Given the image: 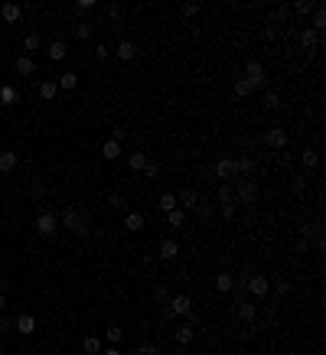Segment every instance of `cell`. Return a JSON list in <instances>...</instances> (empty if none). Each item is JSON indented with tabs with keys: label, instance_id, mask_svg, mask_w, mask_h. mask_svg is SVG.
<instances>
[{
	"label": "cell",
	"instance_id": "obj_53",
	"mask_svg": "<svg viewBox=\"0 0 326 355\" xmlns=\"http://www.w3.org/2000/svg\"><path fill=\"white\" fill-rule=\"evenodd\" d=\"M134 355H157V345H137Z\"/></svg>",
	"mask_w": 326,
	"mask_h": 355
},
{
	"label": "cell",
	"instance_id": "obj_20",
	"mask_svg": "<svg viewBox=\"0 0 326 355\" xmlns=\"http://www.w3.org/2000/svg\"><path fill=\"white\" fill-rule=\"evenodd\" d=\"M0 16H4V23H16L23 16V10H20V4H4L0 7Z\"/></svg>",
	"mask_w": 326,
	"mask_h": 355
},
{
	"label": "cell",
	"instance_id": "obj_40",
	"mask_svg": "<svg viewBox=\"0 0 326 355\" xmlns=\"http://www.w3.org/2000/svg\"><path fill=\"white\" fill-rule=\"evenodd\" d=\"M160 209L163 212H173L176 209V196H173V192H163V196H160Z\"/></svg>",
	"mask_w": 326,
	"mask_h": 355
},
{
	"label": "cell",
	"instance_id": "obj_2",
	"mask_svg": "<svg viewBox=\"0 0 326 355\" xmlns=\"http://www.w3.org/2000/svg\"><path fill=\"white\" fill-rule=\"evenodd\" d=\"M232 196H235V206H254V202L261 199V189H258V183L251 180V176H242L238 183H235V189H232Z\"/></svg>",
	"mask_w": 326,
	"mask_h": 355
},
{
	"label": "cell",
	"instance_id": "obj_34",
	"mask_svg": "<svg viewBox=\"0 0 326 355\" xmlns=\"http://www.w3.org/2000/svg\"><path fill=\"white\" fill-rule=\"evenodd\" d=\"M56 85H59V88H66V92H75V88H78V75H75V72H66Z\"/></svg>",
	"mask_w": 326,
	"mask_h": 355
},
{
	"label": "cell",
	"instance_id": "obj_21",
	"mask_svg": "<svg viewBox=\"0 0 326 355\" xmlns=\"http://www.w3.org/2000/svg\"><path fill=\"white\" fill-rule=\"evenodd\" d=\"M16 72H20L23 78H30L33 72H36V62H33L30 56H20V59H16Z\"/></svg>",
	"mask_w": 326,
	"mask_h": 355
},
{
	"label": "cell",
	"instance_id": "obj_38",
	"mask_svg": "<svg viewBox=\"0 0 326 355\" xmlns=\"http://www.w3.org/2000/svg\"><path fill=\"white\" fill-rule=\"evenodd\" d=\"M39 95H42L46 101H52V98L59 95V85H56V82H42V85H39Z\"/></svg>",
	"mask_w": 326,
	"mask_h": 355
},
{
	"label": "cell",
	"instance_id": "obj_56",
	"mask_svg": "<svg viewBox=\"0 0 326 355\" xmlns=\"http://www.w3.org/2000/svg\"><path fill=\"white\" fill-rule=\"evenodd\" d=\"M4 306H7V297H4V294H0V313H4Z\"/></svg>",
	"mask_w": 326,
	"mask_h": 355
},
{
	"label": "cell",
	"instance_id": "obj_22",
	"mask_svg": "<svg viewBox=\"0 0 326 355\" xmlns=\"http://www.w3.org/2000/svg\"><path fill=\"white\" fill-rule=\"evenodd\" d=\"M196 215H199V221H202V225H212V218H215V209L209 206V202H199V206H196Z\"/></svg>",
	"mask_w": 326,
	"mask_h": 355
},
{
	"label": "cell",
	"instance_id": "obj_9",
	"mask_svg": "<svg viewBox=\"0 0 326 355\" xmlns=\"http://www.w3.org/2000/svg\"><path fill=\"white\" fill-rule=\"evenodd\" d=\"M235 316H238L242 323H254V316H258V306H254L251 300H238V303H235Z\"/></svg>",
	"mask_w": 326,
	"mask_h": 355
},
{
	"label": "cell",
	"instance_id": "obj_37",
	"mask_svg": "<svg viewBox=\"0 0 326 355\" xmlns=\"http://www.w3.org/2000/svg\"><path fill=\"white\" fill-rule=\"evenodd\" d=\"M150 297H154V303H166V300H170V287H166V283H157Z\"/></svg>",
	"mask_w": 326,
	"mask_h": 355
},
{
	"label": "cell",
	"instance_id": "obj_44",
	"mask_svg": "<svg viewBox=\"0 0 326 355\" xmlns=\"http://www.w3.org/2000/svg\"><path fill=\"white\" fill-rule=\"evenodd\" d=\"M124 137H127V127H124V124H114V130H111V140H118V144H121Z\"/></svg>",
	"mask_w": 326,
	"mask_h": 355
},
{
	"label": "cell",
	"instance_id": "obj_13",
	"mask_svg": "<svg viewBox=\"0 0 326 355\" xmlns=\"http://www.w3.org/2000/svg\"><path fill=\"white\" fill-rule=\"evenodd\" d=\"M300 42H303V52H316V46L323 42L320 33H313V30H303L300 33Z\"/></svg>",
	"mask_w": 326,
	"mask_h": 355
},
{
	"label": "cell",
	"instance_id": "obj_1",
	"mask_svg": "<svg viewBox=\"0 0 326 355\" xmlns=\"http://www.w3.org/2000/svg\"><path fill=\"white\" fill-rule=\"evenodd\" d=\"M59 225L69 228V232L78 235V238H88V235H92V228H88V212L78 209V206H66L62 215H59Z\"/></svg>",
	"mask_w": 326,
	"mask_h": 355
},
{
	"label": "cell",
	"instance_id": "obj_35",
	"mask_svg": "<svg viewBox=\"0 0 326 355\" xmlns=\"http://www.w3.org/2000/svg\"><path fill=\"white\" fill-rule=\"evenodd\" d=\"M232 287H235V277H232V274H219V277H215V290H222V294H228Z\"/></svg>",
	"mask_w": 326,
	"mask_h": 355
},
{
	"label": "cell",
	"instance_id": "obj_4",
	"mask_svg": "<svg viewBox=\"0 0 326 355\" xmlns=\"http://www.w3.org/2000/svg\"><path fill=\"white\" fill-rule=\"evenodd\" d=\"M192 306H196V303H192L189 294H176V297L166 300V316H189Z\"/></svg>",
	"mask_w": 326,
	"mask_h": 355
},
{
	"label": "cell",
	"instance_id": "obj_36",
	"mask_svg": "<svg viewBox=\"0 0 326 355\" xmlns=\"http://www.w3.org/2000/svg\"><path fill=\"white\" fill-rule=\"evenodd\" d=\"M232 92H235V98H248L251 95V85L245 82V78H235V85H232Z\"/></svg>",
	"mask_w": 326,
	"mask_h": 355
},
{
	"label": "cell",
	"instance_id": "obj_6",
	"mask_svg": "<svg viewBox=\"0 0 326 355\" xmlns=\"http://www.w3.org/2000/svg\"><path fill=\"white\" fill-rule=\"evenodd\" d=\"M219 212H222L225 218H235V212H238V206H235V196H232V189H228V183L219 186Z\"/></svg>",
	"mask_w": 326,
	"mask_h": 355
},
{
	"label": "cell",
	"instance_id": "obj_18",
	"mask_svg": "<svg viewBox=\"0 0 326 355\" xmlns=\"http://www.w3.org/2000/svg\"><path fill=\"white\" fill-rule=\"evenodd\" d=\"M176 254H180V245H176V238H163V241H160V257H163V261H173Z\"/></svg>",
	"mask_w": 326,
	"mask_h": 355
},
{
	"label": "cell",
	"instance_id": "obj_24",
	"mask_svg": "<svg viewBox=\"0 0 326 355\" xmlns=\"http://www.w3.org/2000/svg\"><path fill=\"white\" fill-rule=\"evenodd\" d=\"M72 36H75V39H82V42H88V39H92V23L78 20V23L72 26Z\"/></svg>",
	"mask_w": 326,
	"mask_h": 355
},
{
	"label": "cell",
	"instance_id": "obj_5",
	"mask_svg": "<svg viewBox=\"0 0 326 355\" xmlns=\"http://www.w3.org/2000/svg\"><path fill=\"white\" fill-rule=\"evenodd\" d=\"M36 232L42 238H52V235L59 232V215H56V212H39V215H36Z\"/></svg>",
	"mask_w": 326,
	"mask_h": 355
},
{
	"label": "cell",
	"instance_id": "obj_19",
	"mask_svg": "<svg viewBox=\"0 0 326 355\" xmlns=\"http://www.w3.org/2000/svg\"><path fill=\"white\" fill-rule=\"evenodd\" d=\"M144 212H127V215H124V228H127V232H140V228H144Z\"/></svg>",
	"mask_w": 326,
	"mask_h": 355
},
{
	"label": "cell",
	"instance_id": "obj_29",
	"mask_svg": "<svg viewBox=\"0 0 326 355\" xmlns=\"http://www.w3.org/2000/svg\"><path fill=\"white\" fill-rule=\"evenodd\" d=\"M23 49H26V52L42 49V36H39V33H26V36H23Z\"/></svg>",
	"mask_w": 326,
	"mask_h": 355
},
{
	"label": "cell",
	"instance_id": "obj_49",
	"mask_svg": "<svg viewBox=\"0 0 326 355\" xmlns=\"http://www.w3.org/2000/svg\"><path fill=\"white\" fill-rule=\"evenodd\" d=\"M108 206H111V209H124V206H127V199H121V196H108Z\"/></svg>",
	"mask_w": 326,
	"mask_h": 355
},
{
	"label": "cell",
	"instance_id": "obj_55",
	"mask_svg": "<svg viewBox=\"0 0 326 355\" xmlns=\"http://www.w3.org/2000/svg\"><path fill=\"white\" fill-rule=\"evenodd\" d=\"M101 355H121V349H114V345H111V349H101Z\"/></svg>",
	"mask_w": 326,
	"mask_h": 355
},
{
	"label": "cell",
	"instance_id": "obj_39",
	"mask_svg": "<svg viewBox=\"0 0 326 355\" xmlns=\"http://www.w3.org/2000/svg\"><path fill=\"white\" fill-rule=\"evenodd\" d=\"M104 23L121 26V16H118V7H114V4H108V7H104Z\"/></svg>",
	"mask_w": 326,
	"mask_h": 355
},
{
	"label": "cell",
	"instance_id": "obj_12",
	"mask_svg": "<svg viewBox=\"0 0 326 355\" xmlns=\"http://www.w3.org/2000/svg\"><path fill=\"white\" fill-rule=\"evenodd\" d=\"M147 163H150V157H147L144 150H134V153L127 157V166H131L134 173H144V170H147Z\"/></svg>",
	"mask_w": 326,
	"mask_h": 355
},
{
	"label": "cell",
	"instance_id": "obj_23",
	"mask_svg": "<svg viewBox=\"0 0 326 355\" xmlns=\"http://www.w3.org/2000/svg\"><path fill=\"white\" fill-rule=\"evenodd\" d=\"M180 206H183V209H196V206H199V192H196V189H183V192H180Z\"/></svg>",
	"mask_w": 326,
	"mask_h": 355
},
{
	"label": "cell",
	"instance_id": "obj_10",
	"mask_svg": "<svg viewBox=\"0 0 326 355\" xmlns=\"http://www.w3.org/2000/svg\"><path fill=\"white\" fill-rule=\"evenodd\" d=\"M264 144H268L271 150H284V147H287V134H284L280 127H271L268 134H264Z\"/></svg>",
	"mask_w": 326,
	"mask_h": 355
},
{
	"label": "cell",
	"instance_id": "obj_58",
	"mask_svg": "<svg viewBox=\"0 0 326 355\" xmlns=\"http://www.w3.org/2000/svg\"><path fill=\"white\" fill-rule=\"evenodd\" d=\"M0 355H4V342H0Z\"/></svg>",
	"mask_w": 326,
	"mask_h": 355
},
{
	"label": "cell",
	"instance_id": "obj_45",
	"mask_svg": "<svg viewBox=\"0 0 326 355\" xmlns=\"http://www.w3.org/2000/svg\"><path fill=\"white\" fill-rule=\"evenodd\" d=\"M92 52H95V59H98V62H104V59L111 56V52H108V46H104V42H98V46H95Z\"/></svg>",
	"mask_w": 326,
	"mask_h": 355
},
{
	"label": "cell",
	"instance_id": "obj_52",
	"mask_svg": "<svg viewBox=\"0 0 326 355\" xmlns=\"http://www.w3.org/2000/svg\"><path fill=\"white\" fill-rule=\"evenodd\" d=\"M10 287H13V280H10V277H7V274H0V294H4V297H7V290H10Z\"/></svg>",
	"mask_w": 326,
	"mask_h": 355
},
{
	"label": "cell",
	"instance_id": "obj_42",
	"mask_svg": "<svg viewBox=\"0 0 326 355\" xmlns=\"http://www.w3.org/2000/svg\"><path fill=\"white\" fill-rule=\"evenodd\" d=\"M180 13H183V16H196V13H199V4H192V0H186V4L180 7Z\"/></svg>",
	"mask_w": 326,
	"mask_h": 355
},
{
	"label": "cell",
	"instance_id": "obj_43",
	"mask_svg": "<svg viewBox=\"0 0 326 355\" xmlns=\"http://www.w3.org/2000/svg\"><path fill=\"white\" fill-rule=\"evenodd\" d=\"M7 332H13V319L0 313V336H7Z\"/></svg>",
	"mask_w": 326,
	"mask_h": 355
},
{
	"label": "cell",
	"instance_id": "obj_28",
	"mask_svg": "<svg viewBox=\"0 0 326 355\" xmlns=\"http://www.w3.org/2000/svg\"><path fill=\"white\" fill-rule=\"evenodd\" d=\"M183 221H186V212H183V209H173V212H166V225H170L173 232H176V228H183Z\"/></svg>",
	"mask_w": 326,
	"mask_h": 355
},
{
	"label": "cell",
	"instance_id": "obj_17",
	"mask_svg": "<svg viewBox=\"0 0 326 355\" xmlns=\"http://www.w3.org/2000/svg\"><path fill=\"white\" fill-rule=\"evenodd\" d=\"M16 101H20V92H16L13 85H0V104H7V108H13Z\"/></svg>",
	"mask_w": 326,
	"mask_h": 355
},
{
	"label": "cell",
	"instance_id": "obj_31",
	"mask_svg": "<svg viewBox=\"0 0 326 355\" xmlns=\"http://www.w3.org/2000/svg\"><path fill=\"white\" fill-rule=\"evenodd\" d=\"M235 173L251 176V173H254V160H251V157H238V160H235Z\"/></svg>",
	"mask_w": 326,
	"mask_h": 355
},
{
	"label": "cell",
	"instance_id": "obj_48",
	"mask_svg": "<svg viewBox=\"0 0 326 355\" xmlns=\"http://www.w3.org/2000/svg\"><path fill=\"white\" fill-rule=\"evenodd\" d=\"M290 189H294V192H303V189H307V176H297V180L290 183Z\"/></svg>",
	"mask_w": 326,
	"mask_h": 355
},
{
	"label": "cell",
	"instance_id": "obj_47",
	"mask_svg": "<svg viewBox=\"0 0 326 355\" xmlns=\"http://www.w3.org/2000/svg\"><path fill=\"white\" fill-rule=\"evenodd\" d=\"M144 176H147V180H157V176H160V166H157V163H147Z\"/></svg>",
	"mask_w": 326,
	"mask_h": 355
},
{
	"label": "cell",
	"instance_id": "obj_26",
	"mask_svg": "<svg viewBox=\"0 0 326 355\" xmlns=\"http://www.w3.org/2000/svg\"><path fill=\"white\" fill-rule=\"evenodd\" d=\"M271 290H274L277 300H287L290 294H294V283H290V280H274V287H271Z\"/></svg>",
	"mask_w": 326,
	"mask_h": 355
},
{
	"label": "cell",
	"instance_id": "obj_32",
	"mask_svg": "<svg viewBox=\"0 0 326 355\" xmlns=\"http://www.w3.org/2000/svg\"><path fill=\"white\" fill-rule=\"evenodd\" d=\"M82 349H85V355H101V349H104V345H101V339H98V336H88V339L82 342Z\"/></svg>",
	"mask_w": 326,
	"mask_h": 355
},
{
	"label": "cell",
	"instance_id": "obj_27",
	"mask_svg": "<svg viewBox=\"0 0 326 355\" xmlns=\"http://www.w3.org/2000/svg\"><path fill=\"white\" fill-rule=\"evenodd\" d=\"M310 30L320 33V36H323V30H326V10H323L320 4H316V10H313V26H310Z\"/></svg>",
	"mask_w": 326,
	"mask_h": 355
},
{
	"label": "cell",
	"instance_id": "obj_25",
	"mask_svg": "<svg viewBox=\"0 0 326 355\" xmlns=\"http://www.w3.org/2000/svg\"><path fill=\"white\" fill-rule=\"evenodd\" d=\"M101 157L104 160H118L121 157V144H118V140H104V144H101Z\"/></svg>",
	"mask_w": 326,
	"mask_h": 355
},
{
	"label": "cell",
	"instance_id": "obj_3",
	"mask_svg": "<svg viewBox=\"0 0 326 355\" xmlns=\"http://www.w3.org/2000/svg\"><path fill=\"white\" fill-rule=\"evenodd\" d=\"M245 82H248L251 85V92H264V88H268V75H264V65H261V62H248V65H245Z\"/></svg>",
	"mask_w": 326,
	"mask_h": 355
},
{
	"label": "cell",
	"instance_id": "obj_16",
	"mask_svg": "<svg viewBox=\"0 0 326 355\" xmlns=\"http://www.w3.org/2000/svg\"><path fill=\"white\" fill-rule=\"evenodd\" d=\"M16 163H20V157H16L13 150H4V153H0V173H13Z\"/></svg>",
	"mask_w": 326,
	"mask_h": 355
},
{
	"label": "cell",
	"instance_id": "obj_46",
	"mask_svg": "<svg viewBox=\"0 0 326 355\" xmlns=\"http://www.w3.org/2000/svg\"><path fill=\"white\" fill-rule=\"evenodd\" d=\"M277 104H280V98H277L274 92H268V95H264V108H277Z\"/></svg>",
	"mask_w": 326,
	"mask_h": 355
},
{
	"label": "cell",
	"instance_id": "obj_8",
	"mask_svg": "<svg viewBox=\"0 0 326 355\" xmlns=\"http://www.w3.org/2000/svg\"><path fill=\"white\" fill-rule=\"evenodd\" d=\"M13 329L20 332V336H33V332H36V316H33V313H20V316L13 319Z\"/></svg>",
	"mask_w": 326,
	"mask_h": 355
},
{
	"label": "cell",
	"instance_id": "obj_7",
	"mask_svg": "<svg viewBox=\"0 0 326 355\" xmlns=\"http://www.w3.org/2000/svg\"><path fill=\"white\" fill-rule=\"evenodd\" d=\"M245 287H248V294H251L254 300H264V297L271 294V280H268V277H261V274L248 277V280H245Z\"/></svg>",
	"mask_w": 326,
	"mask_h": 355
},
{
	"label": "cell",
	"instance_id": "obj_50",
	"mask_svg": "<svg viewBox=\"0 0 326 355\" xmlns=\"http://www.w3.org/2000/svg\"><path fill=\"white\" fill-rule=\"evenodd\" d=\"M104 336H108V342H121V329H118V326H108V332H104Z\"/></svg>",
	"mask_w": 326,
	"mask_h": 355
},
{
	"label": "cell",
	"instance_id": "obj_33",
	"mask_svg": "<svg viewBox=\"0 0 326 355\" xmlns=\"http://www.w3.org/2000/svg\"><path fill=\"white\" fill-rule=\"evenodd\" d=\"M316 235H320V225H316V221H310V225L300 228V241H303V245H310Z\"/></svg>",
	"mask_w": 326,
	"mask_h": 355
},
{
	"label": "cell",
	"instance_id": "obj_41",
	"mask_svg": "<svg viewBox=\"0 0 326 355\" xmlns=\"http://www.w3.org/2000/svg\"><path fill=\"white\" fill-rule=\"evenodd\" d=\"M294 10H297V13H313V10H316V4H313V0H297Z\"/></svg>",
	"mask_w": 326,
	"mask_h": 355
},
{
	"label": "cell",
	"instance_id": "obj_30",
	"mask_svg": "<svg viewBox=\"0 0 326 355\" xmlns=\"http://www.w3.org/2000/svg\"><path fill=\"white\" fill-rule=\"evenodd\" d=\"M46 52H49V59H52V62H62V59H66V52H69V46H66V42H49V49H46Z\"/></svg>",
	"mask_w": 326,
	"mask_h": 355
},
{
	"label": "cell",
	"instance_id": "obj_15",
	"mask_svg": "<svg viewBox=\"0 0 326 355\" xmlns=\"http://www.w3.org/2000/svg\"><path fill=\"white\" fill-rule=\"evenodd\" d=\"M300 163H303V170L307 173H313L316 170V163H320V153H316V147H307L303 153H300Z\"/></svg>",
	"mask_w": 326,
	"mask_h": 355
},
{
	"label": "cell",
	"instance_id": "obj_51",
	"mask_svg": "<svg viewBox=\"0 0 326 355\" xmlns=\"http://www.w3.org/2000/svg\"><path fill=\"white\" fill-rule=\"evenodd\" d=\"M75 10H95V0H75Z\"/></svg>",
	"mask_w": 326,
	"mask_h": 355
},
{
	"label": "cell",
	"instance_id": "obj_54",
	"mask_svg": "<svg viewBox=\"0 0 326 355\" xmlns=\"http://www.w3.org/2000/svg\"><path fill=\"white\" fill-rule=\"evenodd\" d=\"M42 192H46V183H42V180H39V183H33V199H39Z\"/></svg>",
	"mask_w": 326,
	"mask_h": 355
},
{
	"label": "cell",
	"instance_id": "obj_57",
	"mask_svg": "<svg viewBox=\"0 0 326 355\" xmlns=\"http://www.w3.org/2000/svg\"><path fill=\"white\" fill-rule=\"evenodd\" d=\"M0 189H4V176H0Z\"/></svg>",
	"mask_w": 326,
	"mask_h": 355
},
{
	"label": "cell",
	"instance_id": "obj_11",
	"mask_svg": "<svg viewBox=\"0 0 326 355\" xmlns=\"http://www.w3.org/2000/svg\"><path fill=\"white\" fill-rule=\"evenodd\" d=\"M114 52H118V59L124 62V65H131V62L137 59V46H134L131 39H121V42H118V49H114Z\"/></svg>",
	"mask_w": 326,
	"mask_h": 355
},
{
	"label": "cell",
	"instance_id": "obj_14",
	"mask_svg": "<svg viewBox=\"0 0 326 355\" xmlns=\"http://www.w3.org/2000/svg\"><path fill=\"white\" fill-rule=\"evenodd\" d=\"M215 176H222V180H232L235 176V157H225L215 163Z\"/></svg>",
	"mask_w": 326,
	"mask_h": 355
}]
</instances>
